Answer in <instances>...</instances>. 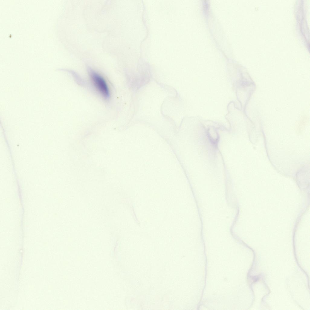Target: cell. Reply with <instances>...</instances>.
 Segmentation results:
<instances>
[{
	"instance_id": "cell-1",
	"label": "cell",
	"mask_w": 310,
	"mask_h": 310,
	"mask_svg": "<svg viewBox=\"0 0 310 310\" xmlns=\"http://www.w3.org/2000/svg\"><path fill=\"white\" fill-rule=\"evenodd\" d=\"M88 70L91 81L97 91L104 98H109L110 91L104 78L94 70L89 68Z\"/></svg>"
}]
</instances>
